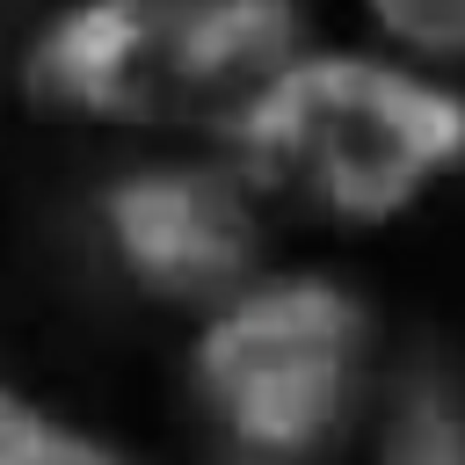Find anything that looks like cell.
<instances>
[{
	"instance_id": "cell-5",
	"label": "cell",
	"mask_w": 465,
	"mask_h": 465,
	"mask_svg": "<svg viewBox=\"0 0 465 465\" xmlns=\"http://www.w3.org/2000/svg\"><path fill=\"white\" fill-rule=\"evenodd\" d=\"M305 44H320L305 0H189V22H182L189 131L218 138Z\"/></svg>"
},
{
	"instance_id": "cell-7",
	"label": "cell",
	"mask_w": 465,
	"mask_h": 465,
	"mask_svg": "<svg viewBox=\"0 0 465 465\" xmlns=\"http://www.w3.org/2000/svg\"><path fill=\"white\" fill-rule=\"evenodd\" d=\"M0 465H153V458L58 414L51 400H36L29 385H15L0 371Z\"/></svg>"
},
{
	"instance_id": "cell-1",
	"label": "cell",
	"mask_w": 465,
	"mask_h": 465,
	"mask_svg": "<svg viewBox=\"0 0 465 465\" xmlns=\"http://www.w3.org/2000/svg\"><path fill=\"white\" fill-rule=\"evenodd\" d=\"M218 160L262 211L320 232H392L465 174V80L371 44H305L225 131Z\"/></svg>"
},
{
	"instance_id": "cell-6",
	"label": "cell",
	"mask_w": 465,
	"mask_h": 465,
	"mask_svg": "<svg viewBox=\"0 0 465 465\" xmlns=\"http://www.w3.org/2000/svg\"><path fill=\"white\" fill-rule=\"evenodd\" d=\"M371 465H465V400L443 371L392 378L371 429Z\"/></svg>"
},
{
	"instance_id": "cell-2",
	"label": "cell",
	"mask_w": 465,
	"mask_h": 465,
	"mask_svg": "<svg viewBox=\"0 0 465 465\" xmlns=\"http://www.w3.org/2000/svg\"><path fill=\"white\" fill-rule=\"evenodd\" d=\"M371 298L334 269H262L189 334V392L232 465L327 458L371 378Z\"/></svg>"
},
{
	"instance_id": "cell-3",
	"label": "cell",
	"mask_w": 465,
	"mask_h": 465,
	"mask_svg": "<svg viewBox=\"0 0 465 465\" xmlns=\"http://www.w3.org/2000/svg\"><path fill=\"white\" fill-rule=\"evenodd\" d=\"M94 225L116 276L138 298L189 320H203L247 276L269 269V211L247 196V182L225 160H196V153H167L109 174L94 189Z\"/></svg>"
},
{
	"instance_id": "cell-4",
	"label": "cell",
	"mask_w": 465,
	"mask_h": 465,
	"mask_svg": "<svg viewBox=\"0 0 465 465\" xmlns=\"http://www.w3.org/2000/svg\"><path fill=\"white\" fill-rule=\"evenodd\" d=\"M182 22L189 0H58L22 58L15 87L36 116L80 131H189L182 102Z\"/></svg>"
},
{
	"instance_id": "cell-8",
	"label": "cell",
	"mask_w": 465,
	"mask_h": 465,
	"mask_svg": "<svg viewBox=\"0 0 465 465\" xmlns=\"http://www.w3.org/2000/svg\"><path fill=\"white\" fill-rule=\"evenodd\" d=\"M356 15L371 29V51L436 80L465 73V0H356Z\"/></svg>"
}]
</instances>
